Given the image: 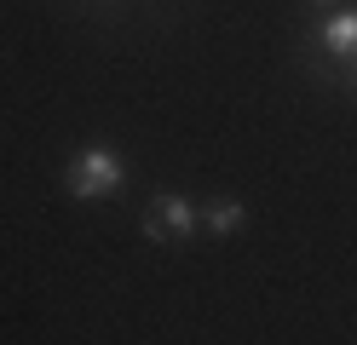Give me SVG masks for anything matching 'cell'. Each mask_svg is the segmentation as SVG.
<instances>
[{
  "label": "cell",
  "mask_w": 357,
  "mask_h": 345,
  "mask_svg": "<svg viewBox=\"0 0 357 345\" xmlns=\"http://www.w3.org/2000/svg\"><path fill=\"white\" fill-rule=\"evenodd\" d=\"M127 184V161L116 150L104 144H86L70 155V167H63V190H70L75 201H98V196H116Z\"/></svg>",
  "instance_id": "6da1fadb"
},
{
  "label": "cell",
  "mask_w": 357,
  "mask_h": 345,
  "mask_svg": "<svg viewBox=\"0 0 357 345\" xmlns=\"http://www.w3.org/2000/svg\"><path fill=\"white\" fill-rule=\"evenodd\" d=\"M196 224H202V213H196L185 196H173V190H162L144 207V236L150 242H190Z\"/></svg>",
  "instance_id": "7a4b0ae2"
},
{
  "label": "cell",
  "mask_w": 357,
  "mask_h": 345,
  "mask_svg": "<svg viewBox=\"0 0 357 345\" xmlns=\"http://www.w3.org/2000/svg\"><path fill=\"white\" fill-rule=\"evenodd\" d=\"M317 46L340 63H357V12H334L317 23Z\"/></svg>",
  "instance_id": "3957f363"
},
{
  "label": "cell",
  "mask_w": 357,
  "mask_h": 345,
  "mask_svg": "<svg viewBox=\"0 0 357 345\" xmlns=\"http://www.w3.org/2000/svg\"><path fill=\"white\" fill-rule=\"evenodd\" d=\"M202 224L213 230V236H236V230L248 224V207H242V201H208L202 207Z\"/></svg>",
  "instance_id": "277c9868"
},
{
  "label": "cell",
  "mask_w": 357,
  "mask_h": 345,
  "mask_svg": "<svg viewBox=\"0 0 357 345\" xmlns=\"http://www.w3.org/2000/svg\"><path fill=\"white\" fill-rule=\"evenodd\" d=\"M351 81H357V69H351Z\"/></svg>",
  "instance_id": "5b68a950"
}]
</instances>
